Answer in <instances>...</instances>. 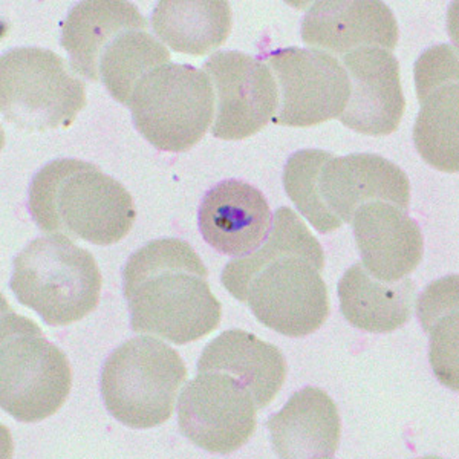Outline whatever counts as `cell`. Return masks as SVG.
<instances>
[{
	"mask_svg": "<svg viewBox=\"0 0 459 459\" xmlns=\"http://www.w3.org/2000/svg\"><path fill=\"white\" fill-rule=\"evenodd\" d=\"M282 179L288 198L320 233L351 224L363 204L386 201L407 210L411 201L406 173L372 153L334 157L318 149L299 151L288 158Z\"/></svg>",
	"mask_w": 459,
	"mask_h": 459,
	"instance_id": "4",
	"label": "cell"
},
{
	"mask_svg": "<svg viewBox=\"0 0 459 459\" xmlns=\"http://www.w3.org/2000/svg\"><path fill=\"white\" fill-rule=\"evenodd\" d=\"M11 291L49 326H68L92 313L101 273L92 253L63 235L30 242L14 259Z\"/></svg>",
	"mask_w": 459,
	"mask_h": 459,
	"instance_id": "6",
	"label": "cell"
},
{
	"mask_svg": "<svg viewBox=\"0 0 459 459\" xmlns=\"http://www.w3.org/2000/svg\"><path fill=\"white\" fill-rule=\"evenodd\" d=\"M268 63L279 84L277 125L309 127L340 118L350 100V77L331 54L314 48H285Z\"/></svg>",
	"mask_w": 459,
	"mask_h": 459,
	"instance_id": "12",
	"label": "cell"
},
{
	"mask_svg": "<svg viewBox=\"0 0 459 459\" xmlns=\"http://www.w3.org/2000/svg\"><path fill=\"white\" fill-rule=\"evenodd\" d=\"M86 106V88L63 58L43 48H14L0 58V108L28 132L65 129Z\"/></svg>",
	"mask_w": 459,
	"mask_h": 459,
	"instance_id": "10",
	"label": "cell"
},
{
	"mask_svg": "<svg viewBox=\"0 0 459 459\" xmlns=\"http://www.w3.org/2000/svg\"><path fill=\"white\" fill-rule=\"evenodd\" d=\"M420 114L413 127L418 153L443 172L459 170V62L456 48L437 45L415 63Z\"/></svg>",
	"mask_w": 459,
	"mask_h": 459,
	"instance_id": "13",
	"label": "cell"
},
{
	"mask_svg": "<svg viewBox=\"0 0 459 459\" xmlns=\"http://www.w3.org/2000/svg\"><path fill=\"white\" fill-rule=\"evenodd\" d=\"M73 386L66 355L40 326L4 303L0 322V404L21 423H39L65 404Z\"/></svg>",
	"mask_w": 459,
	"mask_h": 459,
	"instance_id": "7",
	"label": "cell"
},
{
	"mask_svg": "<svg viewBox=\"0 0 459 459\" xmlns=\"http://www.w3.org/2000/svg\"><path fill=\"white\" fill-rule=\"evenodd\" d=\"M302 40L331 56L361 48L392 51L398 43L397 19L380 0H320L307 10Z\"/></svg>",
	"mask_w": 459,
	"mask_h": 459,
	"instance_id": "16",
	"label": "cell"
},
{
	"mask_svg": "<svg viewBox=\"0 0 459 459\" xmlns=\"http://www.w3.org/2000/svg\"><path fill=\"white\" fill-rule=\"evenodd\" d=\"M187 378L181 355L157 337L127 340L101 371V395L112 417L131 429H152L172 417Z\"/></svg>",
	"mask_w": 459,
	"mask_h": 459,
	"instance_id": "8",
	"label": "cell"
},
{
	"mask_svg": "<svg viewBox=\"0 0 459 459\" xmlns=\"http://www.w3.org/2000/svg\"><path fill=\"white\" fill-rule=\"evenodd\" d=\"M459 279L443 277L430 283L418 300V317L430 335V365L444 386L458 391Z\"/></svg>",
	"mask_w": 459,
	"mask_h": 459,
	"instance_id": "23",
	"label": "cell"
},
{
	"mask_svg": "<svg viewBox=\"0 0 459 459\" xmlns=\"http://www.w3.org/2000/svg\"><path fill=\"white\" fill-rule=\"evenodd\" d=\"M152 28L177 53L205 56L227 40L231 8L225 0H162L151 17Z\"/></svg>",
	"mask_w": 459,
	"mask_h": 459,
	"instance_id": "22",
	"label": "cell"
},
{
	"mask_svg": "<svg viewBox=\"0 0 459 459\" xmlns=\"http://www.w3.org/2000/svg\"><path fill=\"white\" fill-rule=\"evenodd\" d=\"M60 43L74 73L101 82L126 106L136 84L170 60L142 13L125 0L80 2L62 23Z\"/></svg>",
	"mask_w": 459,
	"mask_h": 459,
	"instance_id": "3",
	"label": "cell"
},
{
	"mask_svg": "<svg viewBox=\"0 0 459 459\" xmlns=\"http://www.w3.org/2000/svg\"><path fill=\"white\" fill-rule=\"evenodd\" d=\"M201 372H222L240 381L256 403L268 406L287 378V361L274 344L242 329L225 331L212 340L198 360Z\"/></svg>",
	"mask_w": 459,
	"mask_h": 459,
	"instance_id": "20",
	"label": "cell"
},
{
	"mask_svg": "<svg viewBox=\"0 0 459 459\" xmlns=\"http://www.w3.org/2000/svg\"><path fill=\"white\" fill-rule=\"evenodd\" d=\"M257 406L247 387L222 372H201L178 400L184 437L212 454H233L256 430Z\"/></svg>",
	"mask_w": 459,
	"mask_h": 459,
	"instance_id": "11",
	"label": "cell"
},
{
	"mask_svg": "<svg viewBox=\"0 0 459 459\" xmlns=\"http://www.w3.org/2000/svg\"><path fill=\"white\" fill-rule=\"evenodd\" d=\"M205 242L227 256L244 257L256 251L272 231L270 205L259 188L229 179L210 188L198 214Z\"/></svg>",
	"mask_w": 459,
	"mask_h": 459,
	"instance_id": "18",
	"label": "cell"
},
{
	"mask_svg": "<svg viewBox=\"0 0 459 459\" xmlns=\"http://www.w3.org/2000/svg\"><path fill=\"white\" fill-rule=\"evenodd\" d=\"M204 71L216 97V138L244 140L273 120L279 91L265 63L239 51H218L204 63Z\"/></svg>",
	"mask_w": 459,
	"mask_h": 459,
	"instance_id": "14",
	"label": "cell"
},
{
	"mask_svg": "<svg viewBox=\"0 0 459 459\" xmlns=\"http://www.w3.org/2000/svg\"><path fill=\"white\" fill-rule=\"evenodd\" d=\"M350 100L340 121L365 135H391L402 123L406 100L397 57L383 48H361L343 56Z\"/></svg>",
	"mask_w": 459,
	"mask_h": 459,
	"instance_id": "15",
	"label": "cell"
},
{
	"mask_svg": "<svg viewBox=\"0 0 459 459\" xmlns=\"http://www.w3.org/2000/svg\"><path fill=\"white\" fill-rule=\"evenodd\" d=\"M340 308L355 328L385 334L397 331L412 316L415 283L404 277L400 282L385 283L355 264L339 283Z\"/></svg>",
	"mask_w": 459,
	"mask_h": 459,
	"instance_id": "21",
	"label": "cell"
},
{
	"mask_svg": "<svg viewBox=\"0 0 459 459\" xmlns=\"http://www.w3.org/2000/svg\"><path fill=\"white\" fill-rule=\"evenodd\" d=\"M351 224L361 265L380 282H400L423 259L421 229L398 205L386 201L363 204L355 210Z\"/></svg>",
	"mask_w": 459,
	"mask_h": 459,
	"instance_id": "17",
	"label": "cell"
},
{
	"mask_svg": "<svg viewBox=\"0 0 459 459\" xmlns=\"http://www.w3.org/2000/svg\"><path fill=\"white\" fill-rule=\"evenodd\" d=\"M207 279L201 257L184 240L164 238L136 250L123 268L132 329L175 344L213 333L222 308Z\"/></svg>",
	"mask_w": 459,
	"mask_h": 459,
	"instance_id": "2",
	"label": "cell"
},
{
	"mask_svg": "<svg viewBox=\"0 0 459 459\" xmlns=\"http://www.w3.org/2000/svg\"><path fill=\"white\" fill-rule=\"evenodd\" d=\"M324 248L288 207L273 218L256 251L225 265L221 281L266 328L287 337L313 334L329 316Z\"/></svg>",
	"mask_w": 459,
	"mask_h": 459,
	"instance_id": "1",
	"label": "cell"
},
{
	"mask_svg": "<svg viewBox=\"0 0 459 459\" xmlns=\"http://www.w3.org/2000/svg\"><path fill=\"white\" fill-rule=\"evenodd\" d=\"M129 109L152 146L184 152L196 146L213 121L214 91L205 71L168 63L136 84Z\"/></svg>",
	"mask_w": 459,
	"mask_h": 459,
	"instance_id": "9",
	"label": "cell"
},
{
	"mask_svg": "<svg viewBox=\"0 0 459 459\" xmlns=\"http://www.w3.org/2000/svg\"><path fill=\"white\" fill-rule=\"evenodd\" d=\"M30 213L48 235L114 246L135 222V204L117 179L91 162L60 158L32 178Z\"/></svg>",
	"mask_w": 459,
	"mask_h": 459,
	"instance_id": "5",
	"label": "cell"
},
{
	"mask_svg": "<svg viewBox=\"0 0 459 459\" xmlns=\"http://www.w3.org/2000/svg\"><path fill=\"white\" fill-rule=\"evenodd\" d=\"M266 426L279 458L331 459L339 447V411L333 398L318 387L296 392Z\"/></svg>",
	"mask_w": 459,
	"mask_h": 459,
	"instance_id": "19",
	"label": "cell"
}]
</instances>
